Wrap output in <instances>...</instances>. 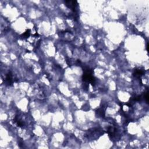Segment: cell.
Instances as JSON below:
<instances>
[{
  "label": "cell",
  "instance_id": "6da1fadb",
  "mask_svg": "<svg viewBox=\"0 0 149 149\" xmlns=\"http://www.w3.org/2000/svg\"><path fill=\"white\" fill-rule=\"evenodd\" d=\"M83 81L85 83H90L94 85L96 82V78L93 76V75L91 74H86V73H83L82 76Z\"/></svg>",
  "mask_w": 149,
  "mask_h": 149
},
{
  "label": "cell",
  "instance_id": "7a4b0ae2",
  "mask_svg": "<svg viewBox=\"0 0 149 149\" xmlns=\"http://www.w3.org/2000/svg\"><path fill=\"white\" fill-rule=\"evenodd\" d=\"M65 3L68 8L72 9L74 11L75 9H76V6L77 5V1H65Z\"/></svg>",
  "mask_w": 149,
  "mask_h": 149
},
{
  "label": "cell",
  "instance_id": "3957f363",
  "mask_svg": "<svg viewBox=\"0 0 149 149\" xmlns=\"http://www.w3.org/2000/svg\"><path fill=\"white\" fill-rule=\"evenodd\" d=\"M5 83L7 85H12L13 83V80H12V75L11 72H9L7 75H6L5 77Z\"/></svg>",
  "mask_w": 149,
  "mask_h": 149
},
{
  "label": "cell",
  "instance_id": "277c9868",
  "mask_svg": "<svg viewBox=\"0 0 149 149\" xmlns=\"http://www.w3.org/2000/svg\"><path fill=\"white\" fill-rule=\"evenodd\" d=\"M144 72L141 69H135L133 73V76L137 78H140L141 76L144 74Z\"/></svg>",
  "mask_w": 149,
  "mask_h": 149
},
{
  "label": "cell",
  "instance_id": "5b68a950",
  "mask_svg": "<svg viewBox=\"0 0 149 149\" xmlns=\"http://www.w3.org/2000/svg\"><path fill=\"white\" fill-rule=\"evenodd\" d=\"M96 114H97L100 117H104L105 116V111L103 108H100L96 111Z\"/></svg>",
  "mask_w": 149,
  "mask_h": 149
},
{
  "label": "cell",
  "instance_id": "8992f818",
  "mask_svg": "<svg viewBox=\"0 0 149 149\" xmlns=\"http://www.w3.org/2000/svg\"><path fill=\"white\" fill-rule=\"evenodd\" d=\"M30 34V29H28V30H27L26 32H25V33H23L22 35H21V37L23 39H27L29 37Z\"/></svg>",
  "mask_w": 149,
  "mask_h": 149
},
{
  "label": "cell",
  "instance_id": "52a82bcc",
  "mask_svg": "<svg viewBox=\"0 0 149 149\" xmlns=\"http://www.w3.org/2000/svg\"><path fill=\"white\" fill-rule=\"evenodd\" d=\"M144 98H145V99H146V102H147V103H148V102H149V94H148V93H146V95H145V96H144Z\"/></svg>",
  "mask_w": 149,
  "mask_h": 149
}]
</instances>
